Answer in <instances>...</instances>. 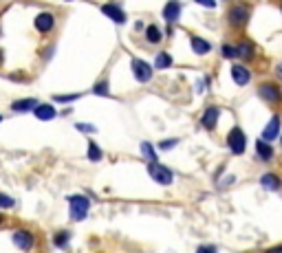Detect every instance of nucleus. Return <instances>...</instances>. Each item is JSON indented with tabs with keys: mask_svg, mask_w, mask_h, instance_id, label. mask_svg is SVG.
<instances>
[{
	"mask_svg": "<svg viewBox=\"0 0 282 253\" xmlns=\"http://www.w3.org/2000/svg\"><path fill=\"white\" fill-rule=\"evenodd\" d=\"M141 154H143V159H148L150 163H154V161H157V154H154V148L150 146L148 141H143L141 143Z\"/></svg>",
	"mask_w": 282,
	"mask_h": 253,
	"instance_id": "nucleus-22",
	"label": "nucleus"
},
{
	"mask_svg": "<svg viewBox=\"0 0 282 253\" xmlns=\"http://www.w3.org/2000/svg\"><path fill=\"white\" fill-rule=\"evenodd\" d=\"M80 97H82L80 93H73V95H55V97H53V101H60V104H69V101L80 99Z\"/></svg>",
	"mask_w": 282,
	"mask_h": 253,
	"instance_id": "nucleus-25",
	"label": "nucleus"
},
{
	"mask_svg": "<svg viewBox=\"0 0 282 253\" xmlns=\"http://www.w3.org/2000/svg\"><path fill=\"white\" fill-rule=\"evenodd\" d=\"M77 130H84V132H93L95 128H93V125H80V123H77Z\"/></svg>",
	"mask_w": 282,
	"mask_h": 253,
	"instance_id": "nucleus-32",
	"label": "nucleus"
},
{
	"mask_svg": "<svg viewBox=\"0 0 282 253\" xmlns=\"http://www.w3.org/2000/svg\"><path fill=\"white\" fill-rule=\"evenodd\" d=\"M256 152H258V156H260V161H271L273 159V148L262 139L256 141Z\"/></svg>",
	"mask_w": 282,
	"mask_h": 253,
	"instance_id": "nucleus-17",
	"label": "nucleus"
},
{
	"mask_svg": "<svg viewBox=\"0 0 282 253\" xmlns=\"http://www.w3.org/2000/svg\"><path fill=\"white\" fill-rule=\"evenodd\" d=\"M196 5H203V7H207V9H214L216 0H196Z\"/></svg>",
	"mask_w": 282,
	"mask_h": 253,
	"instance_id": "nucleus-29",
	"label": "nucleus"
},
{
	"mask_svg": "<svg viewBox=\"0 0 282 253\" xmlns=\"http://www.w3.org/2000/svg\"><path fill=\"white\" fill-rule=\"evenodd\" d=\"M179 16H181V3H179V0H170V3L163 7L165 22H177Z\"/></svg>",
	"mask_w": 282,
	"mask_h": 253,
	"instance_id": "nucleus-14",
	"label": "nucleus"
},
{
	"mask_svg": "<svg viewBox=\"0 0 282 253\" xmlns=\"http://www.w3.org/2000/svg\"><path fill=\"white\" fill-rule=\"evenodd\" d=\"M275 71H278V75H280V80H282V62L278 64V69H275Z\"/></svg>",
	"mask_w": 282,
	"mask_h": 253,
	"instance_id": "nucleus-34",
	"label": "nucleus"
},
{
	"mask_svg": "<svg viewBox=\"0 0 282 253\" xmlns=\"http://www.w3.org/2000/svg\"><path fill=\"white\" fill-rule=\"evenodd\" d=\"M101 14H106L110 20H115L117 25H124L126 22V14L122 11V7H117V5H112V3H108L101 7Z\"/></svg>",
	"mask_w": 282,
	"mask_h": 253,
	"instance_id": "nucleus-13",
	"label": "nucleus"
},
{
	"mask_svg": "<svg viewBox=\"0 0 282 253\" xmlns=\"http://www.w3.org/2000/svg\"><path fill=\"white\" fill-rule=\"evenodd\" d=\"M218 117H220V110L216 106H209L205 112H203V117H201V123H203V128L205 130H214L216 128V121H218Z\"/></svg>",
	"mask_w": 282,
	"mask_h": 253,
	"instance_id": "nucleus-10",
	"label": "nucleus"
},
{
	"mask_svg": "<svg viewBox=\"0 0 282 253\" xmlns=\"http://www.w3.org/2000/svg\"><path fill=\"white\" fill-rule=\"evenodd\" d=\"M0 222H3V216H0Z\"/></svg>",
	"mask_w": 282,
	"mask_h": 253,
	"instance_id": "nucleus-36",
	"label": "nucleus"
},
{
	"mask_svg": "<svg viewBox=\"0 0 282 253\" xmlns=\"http://www.w3.org/2000/svg\"><path fill=\"white\" fill-rule=\"evenodd\" d=\"M260 185L269 192H275V189H280V178L275 176V174H265V176L260 178Z\"/></svg>",
	"mask_w": 282,
	"mask_h": 253,
	"instance_id": "nucleus-19",
	"label": "nucleus"
},
{
	"mask_svg": "<svg viewBox=\"0 0 282 253\" xmlns=\"http://www.w3.org/2000/svg\"><path fill=\"white\" fill-rule=\"evenodd\" d=\"M93 93L95 95H101V97H108L110 95V88H108V82L106 80H101V82H97L93 86Z\"/></svg>",
	"mask_w": 282,
	"mask_h": 253,
	"instance_id": "nucleus-23",
	"label": "nucleus"
},
{
	"mask_svg": "<svg viewBox=\"0 0 282 253\" xmlns=\"http://www.w3.org/2000/svg\"><path fill=\"white\" fill-rule=\"evenodd\" d=\"M33 25L40 33H49V31H53V27H55V18H53L51 11H42V14L35 16Z\"/></svg>",
	"mask_w": 282,
	"mask_h": 253,
	"instance_id": "nucleus-7",
	"label": "nucleus"
},
{
	"mask_svg": "<svg viewBox=\"0 0 282 253\" xmlns=\"http://www.w3.org/2000/svg\"><path fill=\"white\" fill-rule=\"evenodd\" d=\"M190 44H192V51H194L196 55H207V53L212 51V44H209L207 40H203V38H199V35H192Z\"/></svg>",
	"mask_w": 282,
	"mask_h": 253,
	"instance_id": "nucleus-15",
	"label": "nucleus"
},
{
	"mask_svg": "<svg viewBox=\"0 0 282 253\" xmlns=\"http://www.w3.org/2000/svg\"><path fill=\"white\" fill-rule=\"evenodd\" d=\"M3 59H5V55H3V49H0V64H3Z\"/></svg>",
	"mask_w": 282,
	"mask_h": 253,
	"instance_id": "nucleus-35",
	"label": "nucleus"
},
{
	"mask_svg": "<svg viewBox=\"0 0 282 253\" xmlns=\"http://www.w3.org/2000/svg\"><path fill=\"white\" fill-rule=\"evenodd\" d=\"M130 66H133V73L137 77V82H150L152 80V66H150L148 62H143V59L139 57H133L130 59Z\"/></svg>",
	"mask_w": 282,
	"mask_h": 253,
	"instance_id": "nucleus-4",
	"label": "nucleus"
},
{
	"mask_svg": "<svg viewBox=\"0 0 282 253\" xmlns=\"http://www.w3.org/2000/svg\"><path fill=\"white\" fill-rule=\"evenodd\" d=\"M232 80L238 84V86H247L249 84V80H251V73L245 66H241V64H234L232 66Z\"/></svg>",
	"mask_w": 282,
	"mask_h": 253,
	"instance_id": "nucleus-12",
	"label": "nucleus"
},
{
	"mask_svg": "<svg viewBox=\"0 0 282 253\" xmlns=\"http://www.w3.org/2000/svg\"><path fill=\"white\" fill-rule=\"evenodd\" d=\"M33 112L40 121H51V119L55 117V108H53L51 104H38L33 108Z\"/></svg>",
	"mask_w": 282,
	"mask_h": 253,
	"instance_id": "nucleus-16",
	"label": "nucleus"
},
{
	"mask_svg": "<svg viewBox=\"0 0 282 253\" xmlns=\"http://www.w3.org/2000/svg\"><path fill=\"white\" fill-rule=\"evenodd\" d=\"M258 95L267 101V104H282V90L273 82H262L258 86Z\"/></svg>",
	"mask_w": 282,
	"mask_h": 253,
	"instance_id": "nucleus-3",
	"label": "nucleus"
},
{
	"mask_svg": "<svg viewBox=\"0 0 282 253\" xmlns=\"http://www.w3.org/2000/svg\"><path fill=\"white\" fill-rule=\"evenodd\" d=\"M161 38H163V35H161L159 27L150 25V27L146 29V40H148V42H152V44H159V42H161Z\"/></svg>",
	"mask_w": 282,
	"mask_h": 253,
	"instance_id": "nucleus-20",
	"label": "nucleus"
},
{
	"mask_svg": "<svg viewBox=\"0 0 282 253\" xmlns=\"http://www.w3.org/2000/svg\"><path fill=\"white\" fill-rule=\"evenodd\" d=\"M223 55L225 57H236V49H234V44H225L223 46Z\"/></svg>",
	"mask_w": 282,
	"mask_h": 253,
	"instance_id": "nucleus-28",
	"label": "nucleus"
},
{
	"mask_svg": "<svg viewBox=\"0 0 282 253\" xmlns=\"http://www.w3.org/2000/svg\"><path fill=\"white\" fill-rule=\"evenodd\" d=\"M227 146L234 154H243L245 152V146H247V141H245V132L241 128H234L230 135H227Z\"/></svg>",
	"mask_w": 282,
	"mask_h": 253,
	"instance_id": "nucleus-6",
	"label": "nucleus"
},
{
	"mask_svg": "<svg viewBox=\"0 0 282 253\" xmlns=\"http://www.w3.org/2000/svg\"><path fill=\"white\" fill-rule=\"evenodd\" d=\"M11 240H14V244H16L20 251H31V249H33V242H35L33 236H31L29 231H16Z\"/></svg>",
	"mask_w": 282,
	"mask_h": 253,
	"instance_id": "nucleus-8",
	"label": "nucleus"
},
{
	"mask_svg": "<svg viewBox=\"0 0 282 253\" xmlns=\"http://www.w3.org/2000/svg\"><path fill=\"white\" fill-rule=\"evenodd\" d=\"M99 159H101V150L91 141L88 143V161H99Z\"/></svg>",
	"mask_w": 282,
	"mask_h": 253,
	"instance_id": "nucleus-24",
	"label": "nucleus"
},
{
	"mask_svg": "<svg viewBox=\"0 0 282 253\" xmlns=\"http://www.w3.org/2000/svg\"><path fill=\"white\" fill-rule=\"evenodd\" d=\"M9 207H14V201H11L9 196L0 194V209H9Z\"/></svg>",
	"mask_w": 282,
	"mask_h": 253,
	"instance_id": "nucleus-27",
	"label": "nucleus"
},
{
	"mask_svg": "<svg viewBox=\"0 0 282 253\" xmlns=\"http://www.w3.org/2000/svg\"><path fill=\"white\" fill-rule=\"evenodd\" d=\"M249 18H251V9L243 3L234 5V7H230V11H227V20H230V25L234 29H243L249 22Z\"/></svg>",
	"mask_w": 282,
	"mask_h": 253,
	"instance_id": "nucleus-1",
	"label": "nucleus"
},
{
	"mask_svg": "<svg viewBox=\"0 0 282 253\" xmlns=\"http://www.w3.org/2000/svg\"><path fill=\"white\" fill-rule=\"evenodd\" d=\"M148 174H150V178H154L159 185H170L172 183V172L167 170V167L159 165L157 161L148 165Z\"/></svg>",
	"mask_w": 282,
	"mask_h": 253,
	"instance_id": "nucleus-5",
	"label": "nucleus"
},
{
	"mask_svg": "<svg viewBox=\"0 0 282 253\" xmlns=\"http://www.w3.org/2000/svg\"><path fill=\"white\" fill-rule=\"evenodd\" d=\"M234 49H236V57H238V59H245V62L254 59V55H256V46L251 44V42H247V40H243V42H238V44H234Z\"/></svg>",
	"mask_w": 282,
	"mask_h": 253,
	"instance_id": "nucleus-9",
	"label": "nucleus"
},
{
	"mask_svg": "<svg viewBox=\"0 0 282 253\" xmlns=\"http://www.w3.org/2000/svg\"><path fill=\"white\" fill-rule=\"evenodd\" d=\"M167 66H172V55L170 53H159L157 59H154V69H167Z\"/></svg>",
	"mask_w": 282,
	"mask_h": 253,
	"instance_id": "nucleus-21",
	"label": "nucleus"
},
{
	"mask_svg": "<svg viewBox=\"0 0 282 253\" xmlns=\"http://www.w3.org/2000/svg\"><path fill=\"white\" fill-rule=\"evenodd\" d=\"M196 253H216V251L212 249V246H199V251Z\"/></svg>",
	"mask_w": 282,
	"mask_h": 253,
	"instance_id": "nucleus-31",
	"label": "nucleus"
},
{
	"mask_svg": "<svg viewBox=\"0 0 282 253\" xmlns=\"http://www.w3.org/2000/svg\"><path fill=\"white\" fill-rule=\"evenodd\" d=\"M35 106H38V101L35 99H18V101H14L11 110L14 112H29V110H33Z\"/></svg>",
	"mask_w": 282,
	"mask_h": 253,
	"instance_id": "nucleus-18",
	"label": "nucleus"
},
{
	"mask_svg": "<svg viewBox=\"0 0 282 253\" xmlns=\"http://www.w3.org/2000/svg\"><path fill=\"white\" fill-rule=\"evenodd\" d=\"M177 146V141L172 139V141H161V150H170V148H175Z\"/></svg>",
	"mask_w": 282,
	"mask_h": 253,
	"instance_id": "nucleus-30",
	"label": "nucleus"
},
{
	"mask_svg": "<svg viewBox=\"0 0 282 253\" xmlns=\"http://www.w3.org/2000/svg\"><path fill=\"white\" fill-rule=\"evenodd\" d=\"M278 135H280V117H278V114H273V117H271V121L267 123V128L262 130V141L271 143Z\"/></svg>",
	"mask_w": 282,
	"mask_h": 253,
	"instance_id": "nucleus-11",
	"label": "nucleus"
},
{
	"mask_svg": "<svg viewBox=\"0 0 282 253\" xmlns=\"http://www.w3.org/2000/svg\"><path fill=\"white\" fill-rule=\"evenodd\" d=\"M0 121H3V117H0Z\"/></svg>",
	"mask_w": 282,
	"mask_h": 253,
	"instance_id": "nucleus-37",
	"label": "nucleus"
},
{
	"mask_svg": "<svg viewBox=\"0 0 282 253\" xmlns=\"http://www.w3.org/2000/svg\"><path fill=\"white\" fill-rule=\"evenodd\" d=\"M71 238V233L69 231H62V233H58L55 236V244L58 246H67V240Z\"/></svg>",
	"mask_w": 282,
	"mask_h": 253,
	"instance_id": "nucleus-26",
	"label": "nucleus"
},
{
	"mask_svg": "<svg viewBox=\"0 0 282 253\" xmlns=\"http://www.w3.org/2000/svg\"><path fill=\"white\" fill-rule=\"evenodd\" d=\"M267 253H282V246H275V249H269Z\"/></svg>",
	"mask_w": 282,
	"mask_h": 253,
	"instance_id": "nucleus-33",
	"label": "nucleus"
},
{
	"mask_svg": "<svg viewBox=\"0 0 282 253\" xmlns=\"http://www.w3.org/2000/svg\"><path fill=\"white\" fill-rule=\"evenodd\" d=\"M69 203H71V207H69L71 218H73V220H84V218H86L88 207H91V201H88L86 196H71Z\"/></svg>",
	"mask_w": 282,
	"mask_h": 253,
	"instance_id": "nucleus-2",
	"label": "nucleus"
}]
</instances>
